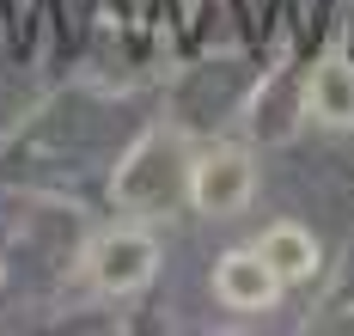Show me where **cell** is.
<instances>
[{
    "instance_id": "1",
    "label": "cell",
    "mask_w": 354,
    "mask_h": 336,
    "mask_svg": "<svg viewBox=\"0 0 354 336\" xmlns=\"http://www.w3.org/2000/svg\"><path fill=\"white\" fill-rule=\"evenodd\" d=\"M250 189H257V165H250L239 147H214L208 159L189 165V202H196L202 214H214V221L239 214L250 202Z\"/></svg>"
},
{
    "instance_id": "2",
    "label": "cell",
    "mask_w": 354,
    "mask_h": 336,
    "mask_svg": "<svg viewBox=\"0 0 354 336\" xmlns=\"http://www.w3.org/2000/svg\"><path fill=\"white\" fill-rule=\"evenodd\" d=\"M171 189H177V147L165 135H147L116 171V202L122 208H159V202H171Z\"/></svg>"
},
{
    "instance_id": "3",
    "label": "cell",
    "mask_w": 354,
    "mask_h": 336,
    "mask_svg": "<svg viewBox=\"0 0 354 336\" xmlns=\"http://www.w3.org/2000/svg\"><path fill=\"white\" fill-rule=\"evenodd\" d=\"M153 263H159V245L135 226H122V232H104L92 245V281L104 294H135L153 281Z\"/></svg>"
},
{
    "instance_id": "4",
    "label": "cell",
    "mask_w": 354,
    "mask_h": 336,
    "mask_svg": "<svg viewBox=\"0 0 354 336\" xmlns=\"http://www.w3.org/2000/svg\"><path fill=\"white\" fill-rule=\"evenodd\" d=\"M214 294L226 299L232 312H263L269 299L281 294V275L263 263V251H232L214 269Z\"/></svg>"
},
{
    "instance_id": "5",
    "label": "cell",
    "mask_w": 354,
    "mask_h": 336,
    "mask_svg": "<svg viewBox=\"0 0 354 336\" xmlns=\"http://www.w3.org/2000/svg\"><path fill=\"white\" fill-rule=\"evenodd\" d=\"M306 104L330 129H354V62H342V55L318 62L312 68V86H306Z\"/></svg>"
},
{
    "instance_id": "6",
    "label": "cell",
    "mask_w": 354,
    "mask_h": 336,
    "mask_svg": "<svg viewBox=\"0 0 354 336\" xmlns=\"http://www.w3.org/2000/svg\"><path fill=\"white\" fill-rule=\"evenodd\" d=\"M257 251H263V263H269L281 281H306V275L318 269V239H312L306 226H293V221H275L257 239Z\"/></svg>"
}]
</instances>
